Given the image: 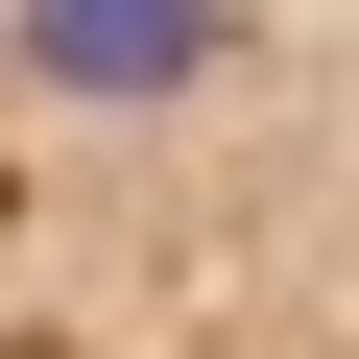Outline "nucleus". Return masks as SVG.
I'll use <instances>...</instances> for the list:
<instances>
[{
	"label": "nucleus",
	"mask_w": 359,
	"mask_h": 359,
	"mask_svg": "<svg viewBox=\"0 0 359 359\" xmlns=\"http://www.w3.org/2000/svg\"><path fill=\"white\" fill-rule=\"evenodd\" d=\"M0 359H359V0H0Z\"/></svg>",
	"instance_id": "1"
}]
</instances>
